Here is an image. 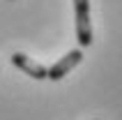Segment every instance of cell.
Masks as SVG:
<instances>
[{"instance_id": "obj_1", "label": "cell", "mask_w": 122, "mask_h": 120, "mask_svg": "<svg viewBox=\"0 0 122 120\" xmlns=\"http://www.w3.org/2000/svg\"><path fill=\"white\" fill-rule=\"evenodd\" d=\"M76 12V39L78 46H90L92 44V26H90V0H74Z\"/></svg>"}, {"instance_id": "obj_2", "label": "cell", "mask_w": 122, "mask_h": 120, "mask_svg": "<svg viewBox=\"0 0 122 120\" xmlns=\"http://www.w3.org/2000/svg\"><path fill=\"white\" fill-rule=\"evenodd\" d=\"M83 60V51L81 49H74V51H69V53H65L55 65H51L46 69V79H51V81H60L65 74H69L71 69H74L78 62Z\"/></svg>"}, {"instance_id": "obj_3", "label": "cell", "mask_w": 122, "mask_h": 120, "mask_svg": "<svg viewBox=\"0 0 122 120\" xmlns=\"http://www.w3.org/2000/svg\"><path fill=\"white\" fill-rule=\"evenodd\" d=\"M12 65L16 67V69H21L23 74L32 76L35 81H44V79H46V67L39 65L37 60H32L30 55H25V53H14L12 55Z\"/></svg>"}]
</instances>
